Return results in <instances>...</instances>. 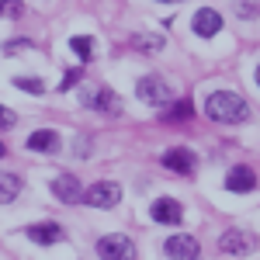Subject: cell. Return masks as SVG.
Wrapping results in <instances>:
<instances>
[{"label":"cell","mask_w":260,"mask_h":260,"mask_svg":"<svg viewBox=\"0 0 260 260\" xmlns=\"http://www.w3.org/2000/svg\"><path fill=\"white\" fill-rule=\"evenodd\" d=\"M21 194V177L18 174H0V205H11Z\"/></svg>","instance_id":"obj_15"},{"label":"cell","mask_w":260,"mask_h":260,"mask_svg":"<svg viewBox=\"0 0 260 260\" xmlns=\"http://www.w3.org/2000/svg\"><path fill=\"white\" fill-rule=\"evenodd\" d=\"M205 115L212 121H222V125H240V121L250 118V104L233 90H215L205 101Z\"/></svg>","instance_id":"obj_1"},{"label":"cell","mask_w":260,"mask_h":260,"mask_svg":"<svg viewBox=\"0 0 260 260\" xmlns=\"http://www.w3.org/2000/svg\"><path fill=\"white\" fill-rule=\"evenodd\" d=\"M257 83H260V66H257Z\"/></svg>","instance_id":"obj_27"},{"label":"cell","mask_w":260,"mask_h":260,"mask_svg":"<svg viewBox=\"0 0 260 260\" xmlns=\"http://www.w3.org/2000/svg\"><path fill=\"white\" fill-rule=\"evenodd\" d=\"M70 45H73V52H77L83 62L94 56V42H90V35H73V39H70Z\"/></svg>","instance_id":"obj_17"},{"label":"cell","mask_w":260,"mask_h":260,"mask_svg":"<svg viewBox=\"0 0 260 260\" xmlns=\"http://www.w3.org/2000/svg\"><path fill=\"white\" fill-rule=\"evenodd\" d=\"M52 194H56L62 205H73V201H80V198H83L80 180L70 177V174H62V177H52Z\"/></svg>","instance_id":"obj_12"},{"label":"cell","mask_w":260,"mask_h":260,"mask_svg":"<svg viewBox=\"0 0 260 260\" xmlns=\"http://www.w3.org/2000/svg\"><path fill=\"white\" fill-rule=\"evenodd\" d=\"M163 167H167V170H174V174H180V177H191V174H194V167H198V160H194V153H191V149L177 146V149H167V153H163Z\"/></svg>","instance_id":"obj_7"},{"label":"cell","mask_w":260,"mask_h":260,"mask_svg":"<svg viewBox=\"0 0 260 260\" xmlns=\"http://www.w3.org/2000/svg\"><path fill=\"white\" fill-rule=\"evenodd\" d=\"M132 45H136L139 52H160L163 39L160 35H132Z\"/></svg>","instance_id":"obj_16"},{"label":"cell","mask_w":260,"mask_h":260,"mask_svg":"<svg viewBox=\"0 0 260 260\" xmlns=\"http://www.w3.org/2000/svg\"><path fill=\"white\" fill-rule=\"evenodd\" d=\"M28 149H31V153H56V149H59V136L49 132V128H39V132L28 136Z\"/></svg>","instance_id":"obj_14"},{"label":"cell","mask_w":260,"mask_h":260,"mask_svg":"<svg viewBox=\"0 0 260 260\" xmlns=\"http://www.w3.org/2000/svg\"><path fill=\"white\" fill-rule=\"evenodd\" d=\"M24 233H28V240L39 243V246H52V243H62V236H66L59 222H39V225H28Z\"/></svg>","instance_id":"obj_11"},{"label":"cell","mask_w":260,"mask_h":260,"mask_svg":"<svg viewBox=\"0 0 260 260\" xmlns=\"http://www.w3.org/2000/svg\"><path fill=\"white\" fill-rule=\"evenodd\" d=\"M98 257L101 260H136V243L128 240V236H121V233H115V236H101Z\"/></svg>","instance_id":"obj_4"},{"label":"cell","mask_w":260,"mask_h":260,"mask_svg":"<svg viewBox=\"0 0 260 260\" xmlns=\"http://www.w3.org/2000/svg\"><path fill=\"white\" fill-rule=\"evenodd\" d=\"M11 125H14V111L0 104V128H11Z\"/></svg>","instance_id":"obj_23"},{"label":"cell","mask_w":260,"mask_h":260,"mask_svg":"<svg viewBox=\"0 0 260 260\" xmlns=\"http://www.w3.org/2000/svg\"><path fill=\"white\" fill-rule=\"evenodd\" d=\"M83 108H98V111H108V115H118L121 104H118V94L111 87H98V90H87L83 94Z\"/></svg>","instance_id":"obj_8"},{"label":"cell","mask_w":260,"mask_h":260,"mask_svg":"<svg viewBox=\"0 0 260 260\" xmlns=\"http://www.w3.org/2000/svg\"><path fill=\"white\" fill-rule=\"evenodd\" d=\"M14 87L18 90H28V94H45V83L39 77H14Z\"/></svg>","instance_id":"obj_18"},{"label":"cell","mask_w":260,"mask_h":260,"mask_svg":"<svg viewBox=\"0 0 260 260\" xmlns=\"http://www.w3.org/2000/svg\"><path fill=\"white\" fill-rule=\"evenodd\" d=\"M225 187L236 191V194H246V191L257 187V174H253L250 167H233V170L225 174Z\"/></svg>","instance_id":"obj_13"},{"label":"cell","mask_w":260,"mask_h":260,"mask_svg":"<svg viewBox=\"0 0 260 260\" xmlns=\"http://www.w3.org/2000/svg\"><path fill=\"white\" fill-rule=\"evenodd\" d=\"M163 4H180V0H163Z\"/></svg>","instance_id":"obj_26"},{"label":"cell","mask_w":260,"mask_h":260,"mask_svg":"<svg viewBox=\"0 0 260 260\" xmlns=\"http://www.w3.org/2000/svg\"><path fill=\"white\" fill-rule=\"evenodd\" d=\"M136 94H139V101H146V104H153V108H167V104H174V90L167 87V80H160V77H142L139 83H136Z\"/></svg>","instance_id":"obj_3"},{"label":"cell","mask_w":260,"mask_h":260,"mask_svg":"<svg viewBox=\"0 0 260 260\" xmlns=\"http://www.w3.org/2000/svg\"><path fill=\"white\" fill-rule=\"evenodd\" d=\"M77 80H80V70H70V73H66V77H62V80H59V90H62V94H66V90H70V87H73V83H77Z\"/></svg>","instance_id":"obj_22"},{"label":"cell","mask_w":260,"mask_h":260,"mask_svg":"<svg viewBox=\"0 0 260 260\" xmlns=\"http://www.w3.org/2000/svg\"><path fill=\"white\" fill-rule=\"evenodd\" d=\"M83 201H87L90 208H115L121 201V184L118 180H98V184L83 194Z\"/></svg>","instance_id":"obj_5"},{"label":"cell","mask_w":260,"mask_h":260,"mask_svg":"<svg viewBox=\"0 0 260 260\" xmlns=\"http://www.w3.org/2000/svg\"><path fill=\"white\" fill-rule=\"evenodd\" d=\"M236 7H240L236 11L240 18H257L260 14V4H253V0H236Z\"/></svg>","instance_id":"obj_21"},{"label":"cell","mask_w":260,"mask_h":260,"mask_svg":"<svg viewBox=\"0 0 260 260\" xmlns=\"http://www.w3.org/2000/svg\"><path fill=\"white\" fill-rule=\"evenodd\" d=\"M257 246H260V240H257V233H250V229H225L219 236V250L222 253H233V257H246Z\"/></svg>","instance_id":"obj_2"},{"label":"cell","mask_w":260,"mask_h":260,"mask_svg":"<svg viewBox=\"0 0 260 260\" xmlns=\"http://www.w3.org/2000/svg\"><path fill=\"white\" fill-rule=\"evenodd\" d=\"M191 28H194L198 39H215L222 31V14L212 11V7H201L198 14H194V21H191Z\"/></svg>","instance_id":"obj_9"},{"label":"cell","mask_w":260,"mask_h":260,"mask_svg":"<svg viewBox=\"0 0 260 260\" xmlns=\"http://www.w3.org/2000/svg\"><path fill=\"white\" fill-rule=\"evenodd\" d=\"M21 14H24L21 0H0V18H21Z\"/></svg>","instance_id":"obj_20"},{"label":"cell","mask_w":260,"mask_h":260,"mask_svg":"<svg viewBox=\"0 0 260 260\" xmlns=\"http://www.w3.org/2000/svg\"><path fill=\"white\" fill-rule=\"evenodd\" d=\"M163 250H167V257L170 260H198V240L194 236H187V233H177V236H170V240L163 243Z\"/></svg>","instance_id":"obj_6"},{"label":"cell","mask_w":260,"mask_h":260,"mask_svg":"<svg viewBox=\"0 0 260 260\" xmlns=\"http://www.w3.org/2000/svg\"><path fill=\"white\" fill-rule=\"evenodd\" d=\"M21 49H31V42H7V45H4L7 56H11V52H21Z\"/></svg>","instance_id":"obj_24"},{"label":"cell","mask_w":260,"mask_h":260,"mask_svg":"<svg viewBox=\"0 0 260 260\" xmlns=\"http://www.w3.org/2000/svg\"><path fill=\"white\" fill-rule=\"evenodd\" d=\"M149 215L156 222H163V225H177V222L184 219V208H180L177 198H156L153 208H149Z\"/></svg>","instance_id":"obj_10"},{"label":"cell","mask_w":260,"mask_h":260,"mask_svg":"<svg viewBox=\"0 0 260 260\" xmlns=\"http://www.w3.org/2000/svg\"><path fill=\"white\" fill-rule=\"evenodd\" d=\"M177 118H191V101H180V104H170L163 121H177Z\"/></svg>","instance_id":"obj_19"},{"label":"cell","mask_w":260,"mask_h":260,"mask_svg":"<svg viewBox=\"0 0 260 260\" xmlns=\"http://www.w3.org/2000/svg\"><path fill=\"white\" fill-rule=\"evenodd\" d=\"M4 153H7V146H4V142H0V160H4Z\"/></svg>","instance_id":"obj_25"}]
</instances>
